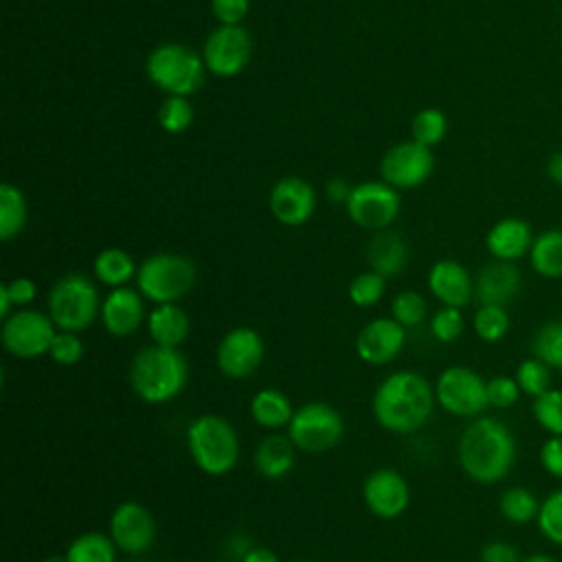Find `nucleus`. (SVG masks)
I'll use <instances>...</instances> for the list:
<instances>
[{
	"label": "nucleus",
	"instance_id": "43",
	"mask_svg": "<svg viewBox=\"0 0 562 562\" xmlns=\"http://www.w3.org/2000/svg\"><path fill=\"white\" fill-rule=\"evenodd\" d=\"M520 386L516 378L509 375H494L487 380V402L494 408H512L520 397Z\"/></svg>",
	"mask_w": 562,
	"mask_h": 562
},
{
	"label": "nucleus",
	"instance_id": "1",
	"mask_svg": "<svg viewBox=\"0 0 562 562\" xmlns=\"http://www.w3.org/2000/svg\"><path fill=\"white\" fill-rule=\"evenodd\" d=\"M457 461L468 479L481 485L498 483L516 463V437L496 417H474L459 435Z\"/></svg>",
	"mask_w": 562,
	"mask_h": 562
},
{
	"label": "nucleus",
	"instance_id": "42",
	"mask_svg": "<svg viewBox=\"0 0 562 562\" xmlns=\"http://www.w3.org/2000/svg\"><path fill=\"white\" fill-rule=\"evenodd\" d=\"M48 356L61 367L77 364L83 356V342L72 331H57L53 338V345L48 349Z\"/></svg>",
	"mask_w": 562,
	"mask_h": 562
},
{
	"label": "nucleus",
	"instance_id": "7",
	"mask_svg": "<svg viewBox=\"0 0 562 562\" xmlns=\"http://www.w3.org/2000/svg\"><path fill=\"white\" fill-rule=\"evenodd\" d=\"M195 283V266L189 257L176 252H156L136 270L138 292L156 305L176 303Z\"/></svg>",
	"mask_w": 562,
	"mask_h": 562
},
{
	"label": "nucleus",
	"instance_id": "44",
	"mask_svg": "<svg viewBox=\"0 0 562 562\" xmlns=\"http://www.w3.org/2000/svg\"><path fill=\"white\" fill-rule=\"evenodd\" d=\"M250 0H211V11L220 24L235 26L248 15Z\"/></svg>",
	"mask_w": 562,
	"mask_h": 562
},
{
	"label": "nucleus",
	"instance_id": "52",
	"mask_svg": "<svg viewBox=\"0 0 562 562\" xmlns=\"http://www.w3.org/2000/svg\"><path fill=\"white\" fill-rule=\"evenodd\" d=\"M522 562H558V560L549 553H531V555L522 558Z\"/></svg>",
	"mask_w": 562,
	"mask_h": 562
},
{
	"label": "nucleus",
	"instance_id": "46",
	"mask_svg": "<svg viewBox=\"0 0 562 562\" xmlns=\"http://www.w3.org/2000/svg\"><path fill=\"white\" fill-rule=\"evenodd\" d=\"M479 562H522L518 549L505 540H492L483 544Z\"/></svg>",
	"mask_w": 562,
	"mask_h": 562
},
{
	"label": "nucleus",
	"instance_id": "26",
	"mask_svg": "<svg viewBox=\"0 0 562 562\" xmlns=\"http://www.w3.org/2000/svg\"><path fill=\"white\" fill-rule=\"evenodd\" d=\"M292 415H294L292 402L279 389H272V386L261 389L250 400V417L257 426L266 430L288 428Z\"/></svg>",
	"mask_w": 562,
	"mask_h": 562
},
{
	"label": "nucleus",
	"instance_id": "17",
	"mask_svg": "<svg viewBox=\"0 0 562 562\" xmlns=\"http://www.w3.org/2000/svg\"><path fill=\"white\" fill-rule=\"evenodd\" d=\"M268 204H270V213L279 224L301 226L316 211V193L307 180L299 176H285L277 180L274 187L270 189Z\"/></svg>",
	"mask_w": 562,
	"mask_h": 562
},
{
	"label": "nucleus",
	"instance_id": "16",
	"mask_svg": "<svg viewBox=\"0 0 562 562\" xmlns=\"http://www.w3.org/2000/svg\"><path fill=\"white\" fill-rule=\"evenodd\" d=\"M362 501L373 516L393 520L408 509L411 487L397 470L378 468L362 483Z\"/></svg>",
	"mask_w": 562,
	"mask_h": 562
},
{
	"label": "nucleus",
	"instance_id": "9",
	"mask_svg": "<svg viewBox=\"0 0 562 562\" xmlns=\"http://www.w3.org/2000/svg\"><path fill=\"white\" fill-rule=\"evenodd\" d=\"M435 400L446 413L454 417H481V413L490 406L487 380H483V375L470 367H448L435 382Z\"/></svg>",
	"mask_w": 562,
	"mask_h": 562
},
{
	"label": "nucleus",
	"instance_id": "40",
	"mask_svg": "<svg viewBox=\"0 0 562 562\" xmlns=\"http://www.w3.org/2000/svg\"><path fill=\"white\" fill-rule=\"evenodd\" d=\"M384 283L386 279L373 270L360 272L351 283H349V299L358 307H369L375 305L382 294H384Z\"/></svg>",
	"mask_w": 562,
	"mask_h": 562
},
{
	"label": "nucleus",
	"instance_id": "24",
	"mask_svg": "<svg viewBox=\"0 0 562 562\" xmlns=\"http://www.w3.org/2000/svg\"><path fill=\"white\" fill-rule=\"evenodd\" d=\"M252 463L263 479H270V481L283 479L285 474L292 472L296 463V446L288 435L272 432L257 443Z\"/></svg>",
	"mask_w": 562,
	"mask_h": 562
},
{
	"label": "nucleus",
	"instance_id": "35",
	"mask_svg": "<svg viewBox=\"0 0 562 562\" xmlns=\"http://www.w3.org/2000/svg\"><path fill=\"white\" fill-rule=\"evenodd\" d=\"M531 413L536 424L553 437H562V389H549L533 400Z\"/></svg>",
	"mask_w": 562,
	"mask_h": 562
},
{
	"label": "nucleus",
	"instance_id": "55",
	"mask_svg": "<svg viewBox=\"0 0 562 562\" xmlns=\"http://www.w3.org/2000/svg\"><path fill=\"white\" fill-rule=\"evenodd\" d=\"M127 562H145V560H127Z\"/></svg>",
	"mask_w": 562,
	"mask_h": 562
},
{
	"label": "nucleus",
	"instance_id": "15",
	"mask_svg": "<svg viewBox=\"0 0 562 562\" xmlns=\"http://www.w3.org/2000/svg\"><path fill=\"white\" fill-rule=\"evenodd\" d=\"M263 356L266 345L261 334L252 327H235L222 336L215 351V362L226 378L241 380L259 369Z\"/></svg>",
	"mask_w": 562,
	"mask_h": 562
},
{
	"label": "nucleus",
	"instance_id": "18",
	"mask_svg": "<svg viewBox=\"0 0 562 562\" xmlns=\"http://www.w3.org/2000/svg\"><path fill=\"white\" fill-rule=\"evenodd\" d=\"M406 327L395 318H373L356 336V353L362 362L380 367L397 358L406 340Z\"/></svg>",
	"mask_w": 562,
	"mask_h": 562
},
{
	"label": "nucleus",
	"instance_id": "30",
	"mask_svg": "<svg viewBox=\"0 0 562 562\" xmlns=\"http://www.w3.org/2000/svg\"><path fill=\"white\" fill-rule=\"evenodd\" d=\"M498 512L501 516L512 525H529L538 518L540 501L536 494L525 485H512L503 490L498 498Z\"/></svg>",
	"mask_w": 562,
	"mask_h": 562
},
{
	"label": "nucleus",
	"instance_id": "11",
	"mask_svg": "<svg viewBox=\"0 0 562 562\" xmlns=\"http://www.w3.org/2000/svg\"><path fill=\"white\" fill-rule=\"evenodd\" d=\"M345 209L353 224L378 233L400 215V193L384 180H367L351 187Z\"/></svg>",
	"mask_w": 562,
	"mask_h": 562
},
{
	"label": "nucleus",
	"instance_id": "23",
	"mask_svg": "<svg viewBox=\"0 0 562 562\" xmlns=\"http://www.w3.org/2000/svg\"><path fill=\"white\" fill-rule=\"evenodd\" d=\"M367 261L373 272L382 274L384 279L397 277L406 266H408V244L406 239L395 233V231H378L369 241H367Z\"/></svg>",
	"mask_w": 562,
	"mask_h": 562
},
{
	"label": "nucleus",
	"instance_id": "34",
	"mask_svg": "<svg viewBox=\"0 0 562 562\" xmlns=\"http://www.w3.org/2000/svg\"><path fill=\"white\" fill-rule=\"evenodd\" d=\"M446 132H448V121L439 108H424L411 121L413 140H417L426 147L439 145L443 140Z\"/></svg>",
	"mask_w": 562,
	"mask_h": 562
},
{
	"label": "nucleus",
	"instance_id": "10",
	"mask_svg": "<svg viewBox=\"0 0 562 562\" xmlns=\"http://www.w3.org/2000/svg\"><path fill=\"white\" fill-rule=\"evenodd\" d=\"M55 334H57V327L48 314L22 307V310H15L9 318H4L0 338H2V347L11 356L31 360L48 353Z\"/></svg>",
	"mask_w": 562,
	"mask_h": 562
},
{
	"label": "nucleus",
	"instance_id": "31",
	"mask_svg": "<svg viewBox=\"0 0 562 562\" xmlns=\"http://www.w3.org/2000/svg\"><path fill=\"white\" fill-rule=\"evenodd\" d=\"M26 224V200L24 193L11 184H0V239L9 241L20 235Z\"/></svg>",
	"mask_w": 562,
	"mask_h": 562
},
{
	"label": "nucleus",
	"instance_id": "2",
	"mask_svg": "<svg viewBox=\"0 0 562 562\" xmlns=\"http://www.w3.org/2000/svg\"><path fill=\"white\" fill-rule=\"evenodd\" d=\"M435 386L417 371L386 375L371 400L373 419L395 435H411L426 426L435 408Z\"/></svg>",
	"mask_w": 562,
	"mask_h": 562
},
{
	"label": "nucleus",
	"instance_id": "38",
	"mask_svg": "<svg viewBox=\"0 0 562 562\" xmlns=\"http://www.w3.org/2000/svg\"><path fill=\"white\" fill-rule=\"evenodd\" d=\"M158 123L169 134H180L193 123V105L187 97H165L158 108Z\"/></svg>",
	"mask_w": 562,
	"mask_h": 562
},
{
	"label": "nucleus",
	"instance_id": "49",
	"mask_svg": "<svg viewBox=\"0 0 562 562\" xmlns=\"http://www.w3.org/2000/svg\"><path fill=\"white\" fill-rule=\"evenodd\" d=\"M349 193H351V187L342 178H334V180L327 182V198L331 202H342L345 204Z\"/></svg>",
	"mask_w": 562,
	"mask_h": 562
},
{
	"label": "nucleus",
	"instance_id": "5",
	"mask_svg": "<svg viewBox=\"0 0 562 562\" xmlns=\"http://www.w3.org/2000/svg\"><path fill=\"white\" fill-rule=\"evenodd\" d=\"M48 316L57 331L79 334L88 329L101 314L99 292L83 272H66L59 277L46 296Z\"/></svg>",
	"mask_w": 562,
	"mask_h": 562
},
{
	"label": "nucleus",
	"instance_id": "19",
	"mask_svg": "<svg viewBox=\"0 0 562 562\" xmlns=\"http://www.w3.org/2000/svg\"><path fill=\"white\" fill-rule=\"evenodd\" d=\"M145 296L132 288H112L101 303V323L108 334L132 336L145 321Z\"/></svg>",
	"mask_w": 562,
	"mask_h": 562
},
{
	"label": "nucleus",
	"instance_id": "32",
	"mask_svg": "<svg viewBox=\"0 0 562 562\" xmlns=\"http://www.w3.org/2000/svg\"><path fill=\"white\" fill-rule=\"evenodd\" d=\"M531 353L549 369L562 371V321H549L536 331L531 338Z\"/></svg>",
	"mask_w": 562,
	"mask_h": 562
},
{
	"label": "nucleus",
	"instance_id": "48",
	"mask_svg": "<svg viewBox=\"0 0 562 562\" xmlns=\"http://www.w3.org/2000/svg\"><path fill=\"white\" fill-rule=\"evenodd\" d=\"M239 562H281L279 555L268 547H250L244 551Z\"/></svg>",
	"mask_w": 562,
	"mask_h": 562
},
{
	"label": "nucleus",
	"instance_id": "14",
	"mask_svg": "<svg viewBox=\"0 0 562 562\" xmlns=\"http://www.w3.org/2000/svg\"><path fill=\"white\" fill-rule=\"evenodd\" d=\"M108 533L119 551L127 555H140L151 549L158 527L154 514L145 505L136 501H123L110 516Z\"/></svg>",
	"mask_w": 562,
	"mask_h": 562
},
{
	"label": "nucleus",
	"instance_id": "33",
	"mask_svg": "<svg viewBox=\"0 0 562 562\" xmlns=\"http://www.w3.org/2000/svg\"><path fill=\"white\" fill-rule=\"evenodd\" d=\"M472 327L483 342H498L509 331V314L503 305H479Z\"/></svg>",
	"mask_w": 562,
	"mask_h": 562
},
{
	"label": "nucleus",
	"instance_id": "36",
	"mask_svg": "<svg viewBox=\"0 0 562 562\" xmlns=\"http://www.w3.org/2000/svg\"><path fill=\"white\" fill-rule=\"evenodd\" d=\"M516 382L520 386V391L529 397H540L542 393H547L551 386V369L538 360V358H527L516 367Z\"/></svg>",
	"mask_w": 562,
	"mask_h": 562
},
{
	"label": "nucleus",
	"instance_id": "13",
	"mask_svg": "<svg viewBox=\"0 0 562 562\" xmlns=\"http://www.w3.org/2000/svg\"><path fill=\"white\" fill-rule=\"evenodd\" d=\"M435 167V156L430 147L417 140L395 143L380 162V173L393 189H415L428 180Z\"/></svg>",
	"mask_w": 562,
	"mask_h": 562
},
{
	"label": "nucleus",
	"instance_id": "39",
	"mask_svg": "<svg viewBox=\"0 0 562 562\" xmlns=\"http://www.w3.org/2000/svg\"><path fill=\"white\" fill-rule=\"evenodd\" d=\"M391 314L402 327H417L426 318V301L415 290H402L391 303Z\"/></svg>",
	"mask_w": 562,
	"mask_h": 562
},
{
	"label": "nucleus",
	"instance_id": "37",
	"mask_svg": "<svg viewBox=\"0 0 562 562\" xmlns=\"http://www.w3.org/2000/svg\"><path fill=\"white\" fill-rule=\"evenodd\" d=\"M538 531L551 544L562 547V487L553 490L542 503L536 518Z\"/></svg>",
	"mask_w": 562,
	"mask_h": 562
},
{
	"label": "nucleus",
	"instance_id": "6",
	"mask_svg": "<svg viewBox=\"0 0 562 562\" xmlns=\"http://www.w3.org/2000/svg\"><path fill=\"white\" fill-rule=\"evenodd\" d=\"M145 70L149 81L167 92V97H189L202 86L206 66L193 48L165 42L149 53Z\"/></svg>",
	"mask_w": 562,
	"mask_h": 562
},
{
	"label": "nucleus",
	"instance_id": "54",
	"mask_svg": "<svg viewBox=\"0 0 562 562\" xmlns=\"http://www.w3.org/2000/svg\"><path fill=\"white\" fill-rule=\"evenodd\" d=\"M292 562H312V560H292Z\"/></svg>",
	"mask_w": 562,
	"mask_h": 562
},
{
	"label": "nucleus",
	"instance_id": "45",
	"mask_svg": "<svg viewBox=\"0 0 562 562\" xmlns=\"http://www.w3.org/2000/svg\"><path fill=\"white\" fill-rule=\"evenodd\" d=\"M540 465L547 474L562 479V437L549 435V439L540 446Z\"/></svg>",
	"mask_w": 562,
	"mask_h": 562
},
{
	"label": "nucleus",
	"instance_id": "41",
	"mask_svg": "<svg viewBox=\"0 0 562 562\" xmlns=\"http://www.w3.org/2000/svg\"><path fill=\"white\" fill-rule=\"evenodd\" d=\"M463 314L459 307H439L430 318V334L439 342H454L463 334Z\"/></svg>",
	"mask_w": 562,
	"mask_h": 562
},
{
	"label": "nucleus",
	"instance_id": "22",
	"mask_svg": "<svg viewBox=\"0 0 562 562\" xmlns=\"http://www.w3.org/2000/svg\"><path fill=\"white\" fill-rule=\"evenodd\" d=\"M520 290V270L512 261L483 266L474 279V296L481 305H507Z\"/></svg>",
	"mask_w": 562,
	"mask_h": 562
},
{
	"label": "nucleus",
	"instance_id": "53",
	"mask_svg": "<svg viewBox=\"0 0 562 562\" xmlns=\"http://www.w3.org/2000/svg\"><path fill=\"white\" fill-rule=\"evenodd\" d=\"M42 562H68L66 555H46Z\"/></svg>",
	"mask_w": 562,
	"mask_h": 562
},
{
	"label": "nucleus",
	"instance_id": "47",
	"mask_svg": "<svg viewBox=\"0 0 562 562\" xmlns=\"http://www.w3.org/2000/svg\"><path fill=\"white\" fill-rule=\"evenodd\" d=\"M7 290H9V296H11L13 305H18V307H26L37 294V285L29 277H18V279L9 281Z\"/></svg>",
	"mask_w": 562,
	"mask_h": 562
},
{
	"label": "nucleus",
	"instance_id": "3",
	"mask_svg": "<svg viewBox=\"0 0 562 562\" xmlns=\"http://www.w3.org/2000/svg\"><path fill=\"white\" fill-rule=\"evenodd\" d=\"M189 380L187 358L171 347L147 345L130 364V386L147 404H165L178 397Z\"/></svg>",
	"mask_w": 562,
	"mask_h": 562
},
{
	"label": "nucleus",
	"instance_id": "50",
	"mask_svg": "<svg viewBox=\"0 0 562 562\" xmlns=\"http://www.w3.org/2000/svg\"><path fill=\"white\" fill-rule=\"evenodd\" d=\"M544 169H547V178H549L553 184L562 187V149H558V151H553V154L549 156Z\"/></svg>",
	"mask_w": 562,
	"mask_h": 562
},
{
	"label": "nucleus",
	"instance_id": "28",
	"mask_svg": "<svg viewBox=\"0 0 562 562\" xmlns=\"http://www.w3.org/2000/svg\"><path fill=\"white\" fill-rule=\"evenodd\" d=\"M116 544L110 533L83 531L66 547L68 562H116Z\"/></svg>",
	"mask_w": 562,
	"mask_h": 562
},
{
	"label": "nucleus",
	"instance_id": "4",
	"mask_svg": "<svg viewBox=\"0 0 562 562\" xmlns=\"http://www.w3.org/2000/svg\"><path fill=\"white\" fill-rule=\"evenodd\" d=\"M187 450L198 470L211 476H224L237 465L239 435L226 417L206 413L189 424Z\"/></svg>",
	"mask_w": 562,
	"mask_h": 562
},
{
	"label": "nucleus",
	"instance_id": "29",
	"mask_svg": "<svg viewBox=\"0 0 562 562\" xmlns=\"http://www.w3.org/2000/svg\"><path fill=\"white\" fill-rule=\"evenodd\" d=\"M136 263L123 248H103L94 257V274L101 283L110 288H121L132 277H136Z\"/></svg>",
	"mask_w": 562,
	"mask_h": 562
},
{
	"label": "nucleus",
	"instance_id": "21",
	"mask_svg": "<svg viewBox=\"0 0 562 562\" xmlns=\"http://www.w3.org/2000/svg\"><path fill=\"white\" fill-rule=\"evenodd\" d=\"M533 231L522 217H503L485 235L487 252L498 261H518L529 255L533 244Z\"/></svg>",
	"mask_w": 562,
	"mask_h": 562
},
{
	"label": "nucleus",
	"instance_id": "25",
	"mask_svg": "<svg viewBox=\"0 0 562 562\" xmlns=\"http://www.w3.org/2000/svg\"><path fill=\"white\" fill-rule=\"evenodd\" d=\"M189 316L176 303L156 305L147 316V331L154 345L178 349L189 336Z\"/></svg>",
	"mask_w": 562,
	"mask_h": 562
},
{
	"label": "nucleus",
	"instance_id": "8",
	"mask_svg": "<svg viewBox=\"0 0 562 562\" xmlns=\"http://www.w3.org/2000/svg\"><path fill=\"white\" fill-rule=\"evenodd\" d=\"M345 435L342 415L327 402H307L299 406L288 424V437L303 452H327Z\"/></svg>",
	"mask_w": 562,
	"mask_h": 562
},
{
	"label": "nucleus",
	"instance_id": "12",
	"mask_svg": "<svg viewBox=\"0 0 562 562\" xmlns=\"http://www.w3.org/2000/svg\"><path fill=\"white\" fill-rule=\"evenodd\" d=\"M250 53H252V37L241 24H235V26L220 24L206 35L202 59L209 72L217 77H235L246 68Z\"/></svg>",
	"mask_w": 562,
	"mask_h": 562
},
{
	"label": "nucleus",
	"instance_id": "51",
	"mask_svg": "<svg viewBox=\"0 0 562 562\" xmlns=\"http://www.w3.org/2000/svg\"><path fill=\"white\" fill-rule=\"evenodd\" d=\"M11 296H9V290H7V283L0 285V318H9L11 316Z\"/></svg>",
	"mask_w": 562,
	"mask_h": 562
},
{
	"label": "nucleus",
	"instance_id": "20",
	"mask_svg": "<svg viewBox=\"0 0 562 562\" xmlns=\"http://www.w3.org/2000/svg\"><path fill=\"white\" fill-rule=\"evenodd\" d=\"M428 290L443 305L461 310L474 296V281L459 261L439 259L428 270Z\"/></svg>",
	"mask_w": 562,
	"mask_h": 562
},
{
	"label": "nucleus",
	"instance_id": "27",
	"mask_svg": "<svg viewBox=\"0 0 562 562\" xmlns=\"http://www.w3.org/2000/svg\"><path fill=\"white\" fill-rule=\"evenodd\" d=\"M527 257L538 277L562 279V228L538 233Z\"/></svg>",
	"mask_w": 562,
	"mask_h": 562
}]
</instances>
